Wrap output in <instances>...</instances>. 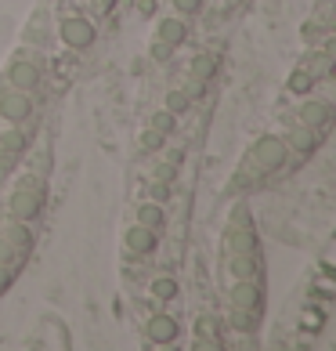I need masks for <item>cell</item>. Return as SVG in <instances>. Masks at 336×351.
<instances>
[{"label": "cell", "instance_id": "cell-9", "mask_svg": "<svg viewBox=\"0 0 336 351\" xmlns=\"http://www.w3.org/2000/svg\"><path fill=\"white\" fill-rule=\"evenodd\" d=\"M300 123H304V127H311V131H318L322 138H326V134H329V127H333V106H329V101H304Z\"/></svg>", "mask_w": 336, "mask_h": 351}, {"label": "cell", "instance_id": "cell-10", "mask_svg": "<svg viewBox=\"0 0 336 351\" xmlns=\"http://www.w3.org/2000/svg\"><path fill=\"white\" fill-rule=\"evenodd\" d=\"M145 333H148L152 344H174V341H177V322H174L170 315H152L148 326H145Z\"/></svg>", "mask_w": 336, "mask_h": 351}, {"label": "cell", "instance_id": "cell-8", "mask_svg": "<svg viewBox=\"0 0 336 351\" xmlns=\"http://www.w3.org/2000/svg\"><path fill=\"white\" fill-rule=\"evenodd\" d=\"M4 87H15V90H33L40 87V69L33 66L29 58H15L8 66V76H4Z\"/></svg>", "mask_w": 336, "mask_h": 351}, {"label": "cell", "instance_id": "cell-6", "mask_svg": "<svg viewBox=\"0 0 336 351\" xmlns=\"http://www.w3.org/2000/svg\"><path fill=\"white\" fill-rule=\"evenodd\" d=\"M185 36H188L185 19H163L159 22V33H156V44H152V58H156V62L170 58V51L177 44H185Z\"/></svg>", "mask_w": 336, "mask_h": 351}, {"label": "cell", "instance_id": "cell-4", "mask_svg": "<svg viewBox=\"0 0 336 351\" xmlns=\"http://www.w3.org/2000/svg\"><path fill=\"white\" fill-rule=\"evenodd\" d=\"M44 199H47V192H44L40 181H36V178H25L22 185L15 189V196H11V217H15V221H33V217H40Z\"/></svg>", "mask_w": 336, "mask_h": 351}, {"label": "cell", "instance_id": "cell-18", "mask_svg": "<svg viewBox=\"0 0 336 351\" xmlns=\"http://www.w3.org/2000/svg\"><path fill=\"white\" fill-rule=\"evenodd\" d=\"M188 106H192V95L188 90H170V95H166V112H174V116H181V112H188Z\"/></svg>", "mask_w": 336, "mask_h": 351}, {"label": "cell", "instance_id": "cell-12", "mask_svg": "<svg viewBox=\"0 0 336 351\" xmlns=\"http://www.w3.org/2000/svg\"><path fill=\"white\" fill-rule=\"evenodd\" d=\"M127 250L138 254V257H145L156 250V228H145V225H134L131 232H127Z\"/></svg>", "mask_w": 336, "mask_h": 351}, {"label": "cell", "instance_id": "cell-20", "mask_svg": "<svg viewBox=\"0 0 336 351\" xmlns=\"http://www.w3.org/2000/svg\"><path fill=\"white\" fill-rule=\"evenodd\" d=\"M174 127H177V116L174 112H156V116H152V131H159V134H170L174 131Z\"/></svg>", "mask_w": 336, "mask_h": 351}, {"label": "cell", "instance_id": "cell-2", "mask_svg": "<svg viewBox=\"0 0 336 351\" xmlns=\"http://www.w3.org/2000/svg\"><path fill=\"white\" fill-rule=\"evenodd\" d=\"M286 160H289L286 141L275 138V134H261V138H257L253 145L246 149L242 163L235 167V174H231L228 196H235V192H253V189L268 185V181L275 178L282 167H286Z\"/></svg>", "mask_w": 336, "mask_h": 351}, {"label": "cell", "instance_id": "cell-17", "mask_svg": "<svg viewBox=\"0 0 336 351\" xmlns=\"http://www.w3.org/2000/svg\"><path fill=\"white\" fill-rule=\"evenodd\" d=\"M311 87H315V76L307 73L304 66L289 76V90H293V95H311Z\"/></svg>", "mask_w": 336, "mask_h": 351}, {"label": "cell", "instance_id": "cell-1", "mask_svg": "<svg viewBox=\"0 0 336 351\" xmlns=\"http://www.w3.org/2000/svg\"><path fill=\"white\" fill-rule=\"evenodd\" d=\"M221 254H224V276L231 279H261V250H257V228H253V214L246 203H239L228 217L224 239H221Z\"/></svg>", "mask_w": 336, "mask_h": 351}, {"label": "cell", "instance_id": "cell-13", "mask_svg": "<svg viewBox=\"0 0 336 351\" xmlns=\"http://www.w3.org/2000/svg\"><path fill=\"white\" fill-rule=\"evenodd\" d=\"M196 333H199L196 348H221V322H217L214 315H199Z\"/></svg>", "mask_w": 336, "mask_h": 351}, {"label": "cell", "instance_id": "cell-15", "mask_svg": "<svg viewBox=\"0 0 336 351\" xmlns=\"http://www.w3.org/2000/svg\"><path fill=\"white\" fill-rule=\"evenodd\" d=\"M304 69L311 73L315 80H326V76H333V55H329V47H322V51H315V55H307Z\"/></svg>", "mask_w": 336, "mask_h": 351}, {"label": "cell", "instance_id": "cell-3", "mask_svg": "<svg viewBox=\"0 0 336 351\" xmlns=\"http://www.w3.org/2000/svg\"><path fill=\"white\" fill-rule=\"evenodd\" d=\"M29 250H33V236L25 232V221H4L0 225V297L11 282L18 279L22 265L29 261Z\"/></svg>", "mask_w": 336, "mask_h": 351}, {"label": "cell", "instance_id": "cell-21", "mask_svg": "<svg viewBox=\"0 0 336 351\" xmlns=\"http://www.w3.org/2000/svg\"><path fill=\"white\" fill-rule=\"evenodd\" d=\"M163 141H166V134H159V131H152V127H148V131L141 134V149H145V152H152V149H159Z\"/></svg>", "mask_w": 336, "mask_h": 351}, {"label": "cell", "instance_id": "cell-7", "mask_svg": "<svg viewBox=\"0 0 336 351\" xmlns=\"http://www.w3.org/2000/svg\"><path fill=\"white\" fill-rule=\"evenodd\" d=\"M58 33H62V44H69L73 51H83V47H90V44H94V36H98L94 22L83 19V15H69V19H62Z\"/></svg>", "mask_w": 336, "mask_h": 351}, {"label": "cell", "instance_id": "cell-11", "mask_svg": "<svg viewBox=\"0 0 336 351\" xmlns=\"http://www.w3.org/2000/svg\"><path fill=\"white\" fill-rule=\"evenodd\" d=\"M318 141H322V134L318 131H311V127H296V131H289V141H286V149H293L300 160H307L315 149H318Z\"/></svg>", "mask_w": 336, "mask_h": 351}, {"label": "cell", "instance_id": "cell-16", "mask_svg": "<svg viewBox=\"0 0 336 351\" xmlns=\"http://www.w3.org/2000/svg\"><path fill=\"white\" fill-rule=\"evenodd\" d=\"M138 225H145V228H163V206H159V203L138 206Z\"/></svg>", "mask_w": 336, "mask_h": 351}, {"label": "cell", "instance_id": "cell-22", "mask_svg": "<svg viewBox=\"0 0 336 351\" xmlns=\"http://www.w3.org/2000/svg\"><path fill=\"white\" fill-rule=\"evenodd\" d=\"M170 4H174L177 15H196L199 11V0H170Z\"/></svg>", "mask_w": 336, "mask_h": 351}, {"label": "cell", "instance_id": "cell-5", "mask_svg": "<svg viewBox=\"0 0 336 351\" xmlns=\"http://www.w3.org/2000/svg\"><path fill=\"white\" fill-rule=\"evenodd\" d=\"M29 116H33V95H29V90H15V87L0 90V120L25 123Z\"/></svg>", "mask_w": 336, "mask_h": 351}, {"label": "cell", "instance_id": "cell-14", "mask_svg": "<svg viewBox=\"0 0 336 351\" xmlns=\"http://www.w3.org/2000/svg\"><path fill=\"white\" fill-rule=\"evenodd\" d=\"M188 73H192V80H196V84L214 80V73H217V55H210V51L196 55V58H192V66H188Z\"/></svg>", "mask_w": 336, "mask_h": 351}, {"label": "cell", "instance_id": "cell-19", "mask_svg": "<svg viewBox=\"0 0 336 351\" xmlns=\"http://www.w3.org/2000/svg\"><path fill=\"white\" fill-rule=\"evenodd\" d=\"M152 297H156V301H170V297H177V282L170 276H159L152 282Z\"/></svg>", "mask_w": 336, "mask_h": 351}]
</instances>
